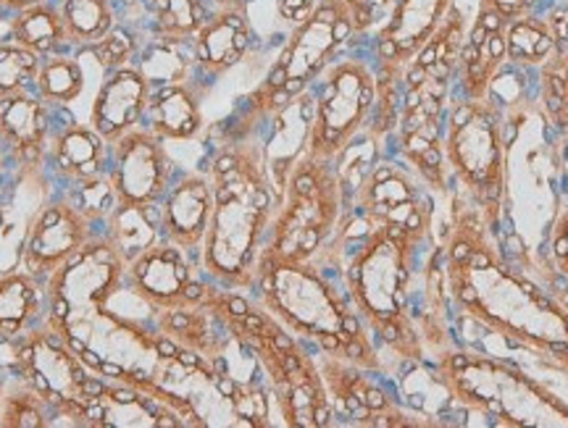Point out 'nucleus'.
Wrapping results in <instances>:
<instances>
[{
    "label": "nucleus",
    "mask_w": 568,
    "mask_h": 428,
    "mask_svg": "<svg viewBox=\"0 0 568 428\" xmlns=\"http://www.w3.org/2000/svg\"><path fill=\"white\" fill-rule=\"evenodd\" d=\"M439 245L453 308L568 374V308L506 258L500 237L464 195L453 200Z\"/></svg>",
    "instance_id": "f257e3e1"
},
{
    "label": "nucleus",
    "mask_w": 568,
    "mask_h": 428,
    "mask_svg": "<svg viewBox=\"0 0 568 428\" xmlns=\"http://www.w3.org/2000/svg\"><path fill=\"white\" fill-rule=\"evenodd\" d=\"M213 213L201 245V268L213 284L251 292L280 197L255 134L224 140L209 161Z\"/></svg>",
    "instance_id": "f03ea898"
},
{
    "label": "nucleus",
    "mask_w": 568,
    "mask_h": 428,
    "mask_svg": "<svg viewBox=\"0 0 568 428\" xmlns=\"http://www.w3.org/2000/svg\"><path fill=\"white\" fill-rule=\"evenodd\" d=\"M432 242L435 218L368 226L343 274L355 313L364 318L372 337L403 363H424L426 355L410 318V289Z\"/></svg>",
    "instance_id": "7ed1b4c3"
},
{
    "label": "nucleus",
    "mask_w": 568,
    "mask_h": 428,
    "mask_svg": "<svg viewBox=\"0 0 568 428\" xmlns=\"http://www.w3.org/2000/svg\"><path fill=\"white\" fill-rule=\"evenodd\" d=\"M251 292L301 342L314 345L318 353L337 355L353 366L382 374L372 332L355 313L347 292H339L316 261L261 255Z\"/></svg>",
    "instance_id": "20e7f679"
},
{
    "label": "nucleus",
    "mask_w": 568,
    "mask_h": 428,
    "mask_svg": "<svg viewBox=\"0 0 568 428\" xmlns=\"http://www.w3.org/2000/svg\"><path fill=\"white\" fill-rule=\"evenodd\" d=\"M209 299L258 358L284 426L326 428L335 424V408L318 363L293 332L284 329L258 299L245 297V292L224 289L211 282Z\"/></svg>",
    "instance_id": "39448f33"
},
{
    "label": "nucleus",
    "mask_w": 568,
    "mask_h": 428,
    "mask_svg": "<svg viewBox=\"0 0 568 428\" xmlns=\"http://www.w3.org/2000/svg\"><path fill=\"white\" fill-rule=\"evenodd\" d=\"M466 30V13L458 6L437 38L416 55V61L403 74L400 116L393 132L395 150L400 161L424 182V187L437 195L450 192L443 137Z\"/></svg>",
    "instance_id": "423d86ee"
},
{
    "label": "nucleus",
    "mask_w": 568,
    "mask_h": 428,
    "mask_svg": "<svg viewBox=\"0 0 568 428\" xmlns=\"http://www.w3.org/2000/svg\"><path fill=\"white\" fill-rule=\"evenodd\" d=\"M435 379L460 408L508 428H568V405L514 363L468 347L437 353Z\"/></svg>",
    "instance_id": "0eeeda50"
},
{
    "label": "nucleus",
    "mask_w": 568,
    "mask_h": 428,
    "mask_svg": "<svg viewBox=\"0 0 568 428\" xmlns=\"http://www.w3.org/2000/svg\"><path fill=\"white\" fill-rule=\"evenodd\" d=\"M355 34H361V27L351 0H314L305 17L295 21L264 82L245 98L237 119L226 126L224 140L253 134L284 103L314 88Z\"/></svg>",
    "instance_id": "6e6552de"
},
{
    "label": "nucleus",
    "mask_w": 568,
    "mask_h": 428,
    "mask_svg": "<svg viewBox=\"0 0 568 428\" xmlns=\"http://www.w3.org/2000/svg\"><path fill=\"white\" fill-rule=\"evenodd\" d=\"M508 113L497 95L453 100L445 121V166L489 232L500 237L510 184Z\"/></svg>",
    "instance_id": "1a4fd4ad"
},
{
    "label": "nucleus",
    "mask_w": 568,
    "mask_h": 428,
    "mask_svg": "<svg viewBox=\"0 0 568 428\" xmlns=\"http://www.w3.org/2000/svg\"><path fill=\"white\" fill-rule=\"evenodd\" d=\"M347 211L345 182L337 163L308 153L290 171L261 255L284 261H318L343 230Z\"/></svg>",
    "instance_id": "9d476101"
},
{
    "label": "nucleus",
    "mask_w": 568,
    "mask_h": 428,
    "mask_svg": "<svg viewBox=\"0 0 568 428\" xmlns=\"http://www.w3.org/2000/svg\"><path fill=\"white\" fill-rule=\"evenodd\" d=\"M458 0H393L385 24L374 34V74L376 109L366 137L379 147L382 140L393 137L400 116L403 74L416 55L437 38L439 30L458 9Z\"/></svg>",
    "instance_id": "9b49d317"
},
{
    "label": "nucleus",
    "mask_w": 568,
    "mask_h": 428,
    "mask_svg": "<svg viewBox=\"0 0 568 428\" xmlns=\"http://www.w3.org/2000/svg\"><path fill=\"white\" fill-rule=\"evenodd\" d=\"M314 92V124L308 155L337 163L361 134H366L376 109V74L364 59H337L311 88Z\"/></svg>",
    "instance_id": "f8f14e48"
},
{
    "label": "nucleus",
    "mask_w": 568,
    "mask_h": 428,
    "mask_svg": "<svg viewBox=\"0 0 568 428\" xmlns=\"http://www.w3.org/2000/svg\"><path fill=\"white\" fill-rule=\"evenodd\" d=\"M13 368L19 374V384L45 399L53 408V418H69V426H84V408L109 381L95 374L80 353L48 324L40 329L34 326L17 339Z\"/></svg>",
    "instance_id": "ddd939ff"
},
{
    "label": "nucleus",
    "mask_w": 568,
    "mask_h": 428,
    "mask_svg": "<svg viewBox=\"0 0 568 428\" xmlns=\"http://www.w3.org/2000/svg\"><path fill=\"white\" fill-rule=\"evenodd\" d=\"M124 282L126 263L119 258L111 242L98 234L45 279V324H61L103 308L124 287Z\"/></svg>",
    "instance_id": "4468645a"
},
{
    "label": "nucleus",
    "mask_w": 568,
    "mask_h": 428,
    "mask_svg": "<svg viewBox=\"0 0 568 428\" xmlns=\"http://www.w3.org/2000/svg\"><path fill=\"white\" fill-rule=\"evenodd\" d=\"M318 370H322L326 391H329L335 418H351L355 426L374 428H422L437 426L429 416H414L397 402V397L382 389L372 379V370L353 366L351 360L337 358V355L322 353L316 355Z\"/></svg>",
    "instance_id": "2eb2a0df"
},
{
    "label": "nucleus",
    "mask_w": 568,
    "mask_h": 428,
    "mask_svg": "<svg viewBox=\"0 0 568 428\" xmlns=\"http://www.w3.org/2000/svg\"><path fill=\"white\" fill-rule=\"evenodd\" d=\"M193 255L197 253L176 247L169 240L155 242L126 266V284L159 313L201 303L211 279L203 274L201 258L193 261Z\"/></svg>",
    "instance_id": "dca6fc26"
},
{
    "label": "nucleus",
    "mask_w": 568,
    "mask_h": 428,
    "mask_svg": "<svg viewBox=\"0 0 568 428\" xmlns=\"http://www.w3.org/2000/svg\"><path fill=\"white\" fill-rule=\"evenodd\" d=\"M109 180L122 203L159 205L174 182V163L163 140L140 124L111 142Z\"/></svg>",
    "instance_id": "f3484780"
},
{
    "label": "nucleus",
    "mask_w": 568,
    "mask_h": 428,
    "mask_svg": "<svg viewBox=\"0 0 568 428\" xmlns=\"http://www.w3.org/2000/svg\"><path fill=\"white\" fill-rule=\"evenodd\" d=\"M351 205L366 230L379 224H416V221L435 218L424 182L406 163L387 159L372 163L364 182L355 190Z\"/></svg>",
    "instance_id": "a211bd4d"
},
{
    "label": "nucleus",
    "mask_w": 568,
    "mask_h": 428,
    "mask_svg": "<svg viewBox=\"0 0 568 428\" xmlns=\"http://www.w3.org/2000/svg\"><path fill=\"white\" fill-rule=\"evenodd\" d=\"M98 234L101 230L84 213L77 211L67 197L53 200L34 213L24 237L21 268L45 282L53 271H59L71 255L80 253Z\"/></svg>",
    "instance_id": "6ab92c4d"
},
{
    "label": "nucleus",
    "mask_w": 568,
    "mask_h": 428,
    "mask_svg": "<svg viewBox=\"0 0 568 428\" xmlns=\"http://www.w3.org/2000/svg\"><path fill=\"white\" fill-rule=\"evenodd\" d=\"M253 45V24L247 17V3L219 6L205 19V24L193 38L195 80L205 88L226 71L245 61Z\"/></svg>",
    "instance_id": "aec40b11"
},
{
    "label": "nucleus",
    "mask_w": 568,
    "mask_h": 428,
    "mask_svg": "<svg viewBox=\"0 0 568 428\" xmlns=\"http://www.w3.org/2000/svg\"><path fill=\"white\" fill-rule=\"evenodd\" d=\"M159 208L163 240L190 249V253H197V258H201V245L213 213V184L209 171L205 174L187 171L180 180H174Z\"/></svg>",
    "instance_id": "412c9836"
},
{
    "label": "nucleus",
    "mask_w": 568,
    "mask_h": 428,
    "mask_svg": "<svg viewBox=\"0 0 568 428\" xmlns=\"http://www.w3.org/2000/svg\"><path fill=\"white\" fill-rule=\"evenodd\" d=\"M506 67V21H500L487 11H477V17L468 24L464 45H460L458 53L456 88L460 98H487L493 92L495 80Z\"/></svg>",
    "instance_id": "4be33fe9"
},
{
    "label": "nucleus",
    "mask_w": 568,
    "mask_h": 428,
    "mask_svg": "<svg viewBox=\"0 0 568 428\" xmlns=\"http://www.w3.org/2000/svg\"><path fill=\"white\" fill-rule=\"evenodd\" d=\"M264 124L268 126V134L264 140H255L264 153L268 180H272L276 197H282L290 171L308 153L311 124H314V92H301L290 103H284L280 111H274Z\"/></svg>",
    "instance_id": "5701e85b"
},
{
    "label": "nucleus",
    "mask_w": 568,
    "mask_h": 428,
    "mask_svg": "<svg viewBox=\"0 0 568 428\" xmlns=\"http://www.w3.org/2000/svg\"><path fill=\"white\" fill-rule=\"evenodd\" d=\"M151 82L138 67L113 69L98 90L90 109V126L103 140L116 142L134 126L142 124L151 100Z\"/></svg>",
    "instance_id": "b1692460"
},
{
    "label": "nucleus",
    "mask_w": 568,
    "mask_h": 428,
    "mask_svg": "<svg viewBox=\"0 0 568 428\" xmlns=\"http://www.w3.org/2000/svg\"><path fill=\"white\" fill-rule=\"evenodd\" d=\"M418 284L422 287L410 289V318L422 337L424 347L432 353H443V349L453 347L456 342L450 337V295L445 287V271H443V245L432 242L426 249L422 266H418Z\"/></svg>",
    "instance_id": "393cba45"
},
{
    "label": "nucleus",
    "mask_w": 568,
    "mask_h": 428,
    "mask_svg": "<svg viewBox=\"0 0 568 428\" xmlns=\"http://www.w3.org/2000/svg\"><path fill=\"white\" fill-rule=\"evenodd\" d=\"M184 420L134 387L105 381L84 408V428H182Z\"/></svg>",
    "instance_id": "a878e982"
},
{
    "label": "nucleus",
    "mask_w": 568,
    "mask_h": 428,
    "mask_svg": "<svg viewBox=\"0 0 568 428\" xmlns=\"http://www.w3.org/2000/svg\"><path fill=\"white\" fill-rule=\"evenodd\" d=\"M205 90L209 88L195 80L153 88L142 126H148L163 142L195 140L203 132Z\"/></svg>",
    "instance_id": "bb28decb"
},
{
    "label": "nucleus",
    "mask_w": 568,
    "mask_h": 428,
    "mask_svg": "<svg viewBox=\"0 0 568 428\" xmlns=\"http://www.w3.org/2000/svg\"><path fill=\"white\" fill-rule=\"evenodd\" d=\"M51 140V103L38 92H17L0 98V142L24 161L27 166L40 163Z\"/></svg>",
    "instance_id": "cd10ccee"
},
{
    "label": "nucleus",
    "mask_w": 568,
    "mask_h": 428,
    "mask_svg": "<svg viewBox=\"0 0 568 428\" xmlns=\"http://www.w3.org/2000/svg\"><path fill=\"white\" fill-rule=\"evenodd\" d=\"M48 153H51L53 174L67 184L103 176L111 166V142L88 124H67L55 132Z\"/></svg>",
    "instance_id": "c85d7f7f"
},
{
    "label": "nucleus",
    "mask_w": 568,
    "mask_h": 428,
    "mask_svg": "<svg viewBox=\"0 0 568 428\" xmlns=\"http://www.w3.org/2000/svg\"><path fill=\"white\" fill-rule=\"evenodd\" d=\"M45 282L27 268L0 276V339L17 342L38 326L42 316Z\"/></svg>",
    "instance_id": "c756f323"
},
{
    "label": "nucleus",
    "mask_w": 568,
    "mask_h": 428,
    "mask_svg": "<svg viewBox=\"0 0 568 428\" xmlns=\"http://www.w3.org/2000/svg\"><path fill=\"white\" fill-rule=\"evenodd\" d=\"M101 234L111 242L116 249L119 258L126 266L134 258H140L148 247L163 240L161 232V208L159 205H138V203H122L116 200L113 211L105 218Z\"/></svg>",
    "instance_id": "7c9ffc66"
},
{
    "label": "nucleus",
    "mask_w": 568,
    "mask_h": 428,
    "mask_svg": "<svg viewBox=\"0 0 568 428\" xmlns=\"http://www.w3.org/2000/svg\"><path fill=\"white\" fill-rule=\"evenodd\" d=\"M9 40L17 45L32 50L40 59L63 53L71 48L67 38V27H63L59 3L48 0V3L32 6L19 13H11L9 19Z\"/></svg>",
    "instance_id": "2f4dec72"
},
{
    "label": "nucleus",
    "mask_w": 568,
    "mask_h": 428,
    "mask_svg": "<svg viewBox=\"0 0 568 428\" xmlns=\"http://www.w3.org/2000/svg\"><path fill=\"white\" fill-rule=\"evenodd\" d=\"M132 67H138L145 74L151 88L195 80L193 40L155 38L153 34L151 40L140 45V53L134 55Z\"/></svg>",
    "instance_id": "473e14b6"
},
{
    "label": "nucleus",
    "mask_w": 568,
    "mask_h": 428,
    "mask_svg": "<svg viewBox=\"0 0 568 428\" xmlns=\"http://www.w3.org/2000/svg\"><path fill=\"white\" fill-rule=\"evenodd\" d=\"M506 48L508 67L518 71H537L556 53V34L548 21V13H529V17L514 19L506 24Z\"/></svg>",
    "instance_id": "72a5a7b5"
},
{
    "label": "nucleus",
    "mask_w": 568,
    "mask_h": 428,
    "mask_svg": "<svg viewBox=\"0 0 568 428\" xmlns=\"http://www.w3.org/2000/svg\"><path fill=\"white\" fill-rule=\"evenodd\" d=\"M59 9L69 45L74 50L98 45L119 24L111 0H61Z\"/></svg>",
    "instance_id": "f704fd0d"
},
{
    "label": "nucleus",
    "mask_w": 568,
    "mask_h": 428,
    "mask_svg": "<svg viewBox=\"0 0 568 428\" xmlns=\"http://www.w3.org/2000/svg\"><path fill=\"white\" fill-rule=\"evenodd\" d=\"M142 6L155 38L174 40H193L213 11L211 0H142Z\"/></svg>",
    "instance_id": "c9c22d12"
},
{
    "label": "nucleus",
    "mask_w": 568,
    "mask_h": 428,
    "mask_svg": "<svg viewBox=\"0 0 568 428\" xmlns=\"http://www.w3.org/2000/svg\"><path fill=\"white\" fill-rule=\"evenodd\" d=\"M34 92L45 100V103L63 109L74 100L82 98L84 92V69L82 63L69 53H55L42 59Z\"/></svg>",
    "instance_id": "e433bc0d"
},
{
    "label": "nucleus",
    "mask_w": 568,
    "mask_h": 428,
    "mask_svg": "<svg viewBox=\"0 0 568 428\" xmlns=\"http://www.w3.org/2000/svg\"><path fill=\"white\" fill-rule=\"evenodd\" d=\"M40 63L42 59L32 50L21 48L11 40L0 42V98L34 90Z\"/></svg>",
    "instance_id": "4c0bfd02"
},
{
    "label": "nucleus",
    "mask_w": 568,
    "mask_h": 428,
    "mask_svg": "<svg viewBox=\"0 0 568 428\" xmlns=\"http://www.w3.org/2000/svg\"><path fill=\"white\" fill-rule=\"evenodd\" d=\"M0 426L6 428H45L53 426V408L30 387H21L0 397Z\"/></svg>",
    "instance_id": "58836bf2"
},
{
    "label": "nucleus",
    "mask_w": 568,
    "mask_h": 428,
    "mask_svg": "<svg viewBox=\"0 0 568 428\" xmlns=\"http://www.w3.org/2000/svg\"><path fill=\"white\" fill-rule=\"evenodd\" d=\"M63 197H67L77 211L84 213L98 230H103L105 218H109L113 205H116V192H113L109 174L69 184V192Z\"/></svg>",
    "instance_id": "ea45409f"
},
{
    "label": "nucleus",
    "mask_w": 568,
    "mask_h": 428,
    "mask_svg": "<svg viewBox=\"0 0 568 428\" xmlns=\"http://www.w3.org/2000/svg\"><path fill=\"white\" fill-rule=\"evenodd\" d=\"M140 45L142 42L138 40V34L126 30V27L116 24L101 42H98V45L90 48V53L95 55L98 63H101L105 71H113L122 67H132L134 55L140 53Z\"/></svg>",
    "instance_id": "a19ab883"
},
{
    "label": "nucleus",
    "mask_w": 568,
    "mask_h": 428,
    "mask_svg": "<svg viewBox=\"0 0 568 428\" xmlns=\"http://www.w3.org/2000/svg\"><path fill=\"white\" fill-rule=\"evenodd\" d=\"M539 3H542V0H479L477 11L493 13V17L508 24V21L535 13L539 9Z\"/></svg>",
    "instance_id": "79ce46f5"
},
{
    "label": "nucleus",
    "mask_w": 568,
    "mask_h": 428,
    "mask_svg": "<svg viewBox=\"0 0 568 428\" xmlns=\"http://www.w3.org/2000/svg\"><path fill=\"white\" fill-rule=\"evenodd\" d=\"M40 3H48V0H0V9L11 17V13L32 9V6H40Z\"/></svg>",
    "instance_id": "37998d69"
},
{
    "label": "nucleus",
    "mask_w": 568,
    "mask_h": 428,
    "mask_svg": "<svg viewBox=\"0 0 568 428\" xmlns=\"http://www.w3.org/2000/svg\"><path fill=\"white\" fill-rule=\"evenodd\" d=\"M351 3L355 6V17H358V27H361V34H364L366 30H368V27H372V24H368V21H366V17H364V9H361V0H351Z\"/></svg>",
    "instance_id": "c03bdc74"
},
{
    "label": "nucleus",
    "mask_w": 568,
    "mask_h": 428,
    "mask_svg": "<svg viewBox=\"0 0 568 428\" xmlns=\"http://www.w3.org/2000/svg\"><path fill=\"white\" fill-rule=\"evenodd\" d=\"M211 3L219 9V6H237V3H247V0H211Z\"/></svg>",
    "instance_id": "a18cd8bd"
},
{
    "label": "nucleus",
    "mask_w": 568,
    "mask_h": 428,
    "mask_svg": "<svg viewBox=\"0 0 568 428\" xmlns=\"http://www.w3.org/2000/svg\"><path fill=\"white\" fill-rule=\"evenodd\" d=\"M6 17H9V13H6L3 9H0V24H3V21H6Z\"/></svg>",
    "instance_id": "49530a36"
},
{
    "label": "nucleus",
    "mask_w": 568,
    "mask_h": 428,
    "mask_svg": "<svg viewBox=\"0 0 568 428\" xmlns=\"http://www.w3.org/2000/svg\"><path fill=\"white\" fill-rule=\"evenodd\" d=\"M564 3H568V0H564Z\"/></svg>",
    "instance_id": "de8ad7c7"
}]
</instances>
